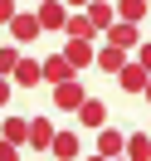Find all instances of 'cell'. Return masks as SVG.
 Listing matches in <instances>:
<instances>
[{"label":"cell","instance_id":"obj_26","mask_svg":"<svg viewBox=\"0 0 151 161\" xmlns=\"http://www.w3.org/2000/svg\"><path fill=\"white\" fill-rule=\"evenodd\" d=\"M88 161H107V156H98V151H93V156H88Z\"/></svg>","mask_w":151,"mask_h":161},{"label":"cell","instance_id":"obj_22","mask_svg":"<svg viewBox=\"0 0 151 161\" xmlns=\"http://www.w3.org/2000/svg\"><path fill=\"white\" fill-rule=\"evenodd\" d=\"M137 64H141V69L151 73V39H146V44H141V49H137Z\"/></svg>","mask_w":151,"mask_h":161},{"label":"cell","instance_id":"obj_14","mask_svg":"<svg viewBox=\"0 0 151 161\" xmlns=\"http://www.w3.org/2000/svg\"><path fill=\"white\" fill-rule=\"evenodd\" d=\"M0 142H15V147L30 142V117H5L0 122Z\"/></svg>","mask_w":151,"mask_h":161},{"label":"cell","instance_id":"obj_18","mask_svg":"<svg viewBox=\"0 0 151 161\" xmlns=\"http://www.w3.org/2000/svg\"><path fill=\"white\" fill-rule=\"evenodd\" d=\"M122 156H127V161H151V137H146V132H132Z\"/></svg>","mask_w":151,"mask_h":161},{"label":"cell","instance_id":"obj_4","mask_svg":"<svg viewBox=\"0 0 151 161\" xmlns=\"http://www.w3.org/2000/svg\"><path fill=\"white\" fill-rule=\"evenodd\" d=\"M102 34H107V44H117V49H141V25H107V30H102Z\"/></svg>","mask_w":151,"mask_h":161},{"label":"cell","instance_id":"obj_25","mask_svg":"<svg viewBox=\"0 0 151 161\" xmlns=\"http://www.w3.org/2000/svg\"><path fill=\"white\" fill-rule=\"evenodd\" d=\"M141 98H146V103H151V83H146V93H141Z\"/></svg>","mask_w":151,"mask_h":161},{"label":"cell","instance_id":"obj_17","mask_svg":"<svg viewBox=\"0 0 151 161\" xmlns=\"http://www.w3.org/2000/svg\"><path fill=\"white\" fill-rule=\"evenodd\" d=\"M49 151H54V156H59V161H78V132H59Z\"/></svg>","mask_w":151,"mask_h":161},{"label":"cell","instance_id":"obj_20","mask_svg":"<svg viewBox=\"0 0 151 161\" xmlns=\"http://www.w3.org/2000/svg\"><path fill=\"white\" fill-rule=\"evenodd\" d=\"M15 15H20V10H15V0H0V25H10Z\"/></svg>","mask_w":151,"mask_h":161},{"label":"cell","instance_id":"obj_5","mask_svg":"<svg viewBox=\"0 0 151 161\" xmlns=\"http://www.w3.org/2000/svg\"><path fill=\"white\" fill-rule=\"evenodd\" d=\"M83 15H88L93 20V30H107V25H117V5H107V0H88V5H83Z\"/></svg>","mask_w":151,"mask_h":161},{"label":"cell","instance_id":"obj_2","mask_svg":"<svg viewBox=\"0 0 151 161\" xmlns=\"http://www.w3.org/2000/svg\"><path fill=\"white\" fill-rule=\"evenodd\" d=\"M34 15H39V30H44V34H63V20H68V5H63V0H44V5H39Z\"/></svg>","mask_w":151,"mask_h":161},{"label":"cell","instance_id":"obj_21","mask_svg":"<svg viewBox=\"0 0 151 161\" xmlns=\"http://www.w3.org/2000/svg\"><path fill=\"white\" fill-rule=\"evenodd\" d=\"M0 161H20V147L15 142H0Z\"/></svg>","mask_w":151,"mask_h":161},{"label":"cell","instance_id":"obj_8","mask_svg":"<svg viewBox=\"0 0 151 161\" xmlns=\"http://www.w3.org/2000/svg\"><path fill=\"white\" fill-rule=\"evenodd\" d=\"M93 34H98V30H93L88 15H83V10H68V20H63V39H83V44H88Z\"/></svg>","mask_w":151,"mask_h":161},{"label":"cell","instance_id":"obj_3","mask_svg":"<svg viewBox=\"0 0 151 161\" xmlns=\"http://www.w3.org/2000/svg\"><path fill=\"white\" fill-rule=\"evenodd\" d=\"M10 34H15V44H34V39H39V15H30V10H20V15H15V20H10Z\"/></svg>","mask_w":151,"mask_h":161},{"label":"cell","instance_id":"obj_9","mask_svg":"<svg viewBox=\"0 0 151 161\" xmlns=\"http://www.w3.org/2000/svg\"><path fill=\"white\" fill-rule=\"evenodd\" d=\"M117 83H122V93H146V83H151V73L141 69V64H122V73H117Z\"/></svg>","mask_w":151,"mask_h":161},{"label":"cell","instance_id":"obj_19","mask_svg":"<svg viewBox=\"0 0 151 161\" xmlns=\"http://www.w3.org/2000/svg\"><path fill=\"white\" fill-rule=\"evenodd\" d=\"M20 59H24V54H20V44H0V78H10Z\"/></svg>","mask_w":151,"mask_h":161},{"label":"cell","instance_id":"obj_11","mask_svg":"<svg viewBox=\"0 0 151 161\" xmlns=\"http://www.w3.org/2000/svg\"><path fill=\"white\" fill-rule=\"evenodd\" d=\"M54 137H59V132H54L49 117H30V147H34V151H49Z\"/></svg>","mask_w":151,"mask_h":161},{"label":"cell","instance_id":"obj_16","mask_svg":"<svg viewBox=\"0 0 151 161\" xmlns=\"http://www.w3.org/2000/svg\"><path fill=\"white\" fill-rule=\"evenodd\" d=\"M122 64H127V49H117V44H102L98 49V69L102 73H122Z\"/></svg>","mask_w":151,"mask_h":161},{"label":"cell","instance_id":"obj_7","mask_svg":"<svg viewBox=\"0 0 151 161\" xmlns=\"http://www.w3.org/2000/svg\"><path fill=\"white\" fill-rule=\"evenodd\" d=\"M78 127H93V132L107 127V103H102V98H88V103L78 108Z\"/></svg>","mask_w":151,"mask_h":161},{"label":"cell","instance_id":"obj_27","mask_svg":"<svg viewBox=\"0 0 151 161\" xmlns=\"http://www.w3.org/2000/svg\"><path fill=\"white\" fill-rule=\"evenodd\" d=\"M34 5H44V0H34Z\"/></svg>","mask_w":151,"mask_h":161},{"label":"cell","instance_id":"obj_6","mask_svg":"<svg viewBox=\"0 0 151 161\" xmlns=\"http://www.w3.org/2000/svg\"><path fill=\"white\" fill-rule=\"evenodd\" d=\"M63 59H68L73 73H78V69H88V64H98V49L83 44V39H68V44H63Z\"/></svg>","mask_w":151,"mask_h":161},{"label":"cell","instance_id":"obj_13","mask_svg":"<svg viewBox=\"0 0 151 161\" xmlns=\"http://www.w3.org/2000/svg\"><path fill=\"white\" fill-rule=\"evenodd\" d=\"M68 78H78V73H73V64L63 59V54L44 59V83H68Z\"/></svg>","mask_w":151,"mask_h":161},{"label":"cell","instance_id":"obj_10","mask_svg":"<svg viewBox=\"0 0 151 161\" xmlns=\"http://www.w3.org/2000/svg\"><path fill=\"white\" fill-rule=\"evenodd\" d=\"M10 83H20V88H39V83H44V64L20 59V64H15V73H10Z\"/></svg>","mask_w":151,"mask_h":161},{"label":"cell","instance_id":"obj_23","mask_svg":"<svg viewBox=\"0 0 151 161\" xmlns=\"http://www.w3.org/2000/svg\"><path fill=\"white\" fill-rule=\"evenodd\" d=\"M10 98H15V83H10V78H0V108H5Z\"/></svg>","mask_w":151,"mask_h":161},{"label":"cell","instance_id":"obj_29","mask_svg":"<svg viewBox=\"0 0 151 161\" xmlns=\"http://www.w3.org/2000/svg\"><path fill=\"white\" fill-rule=\"evenodd\" d=\"M146 5H151V0H146Z\"/></svg>","mask_w":151,"mask_h":161},{"label":"cell","instance_id":"obj_1","mask_svg":"<svg viewBox=\"0 0 151 161\" xmlns=\"http://www.w3.org/2000/svg\"><path fill=\"white\" fill-rule=\"evenodd\" d=\"M83 103H88V88H83L78 78H68V83H54V108H59V112H78Z\"/></svg>","mask_w":151,"mask_h":161},{"label":"cell","instance_id":"obj_28","mask_svg":"<svg viewBox=\"0 0 151 161\" xmlns=\"http://www.w3.org/2000/svg\"><path fill=\"white\" fill-rule=\"evenodd\" d=\"M117 161H127V156H117Z\"/></svg>","mask_w":151,"mask_h":161},{"label":"cell","instance_id":"obj_15","mask_svg":"<svg viewBox=\"0 0 151 161\" xmlns=\"http://www.w3.org/2000/svg\"><path fill=\"white\" fill-rule=\"evenodd\" d=\"M146 15H151L146 0H117V20H122V25H141Z\"/></svg>","mask_w":151,"mask_h":161},{"label":"cell","instance_id":"obj_24","mask_svg":"<svg viewBox=\"0 0 151 161\" xmlns=\"http://www.w3.org/2000/svg\"><path fill=\"white\" fill-rule=\"evenodd\" d=\"M63 5H68V10H83V5H88V0H63Z\"/></svg>","mask_w":151,"mask_h":161},{"label":"cell","instance_id":"obj_12","mask_svg":"<svg viewBox=\"0 0 151 161\" xmlns=\"http://www.w3.org/2000/svg\"><path fill=\"white\" fill-rule=\"evenodd\" d=\"M122 151H127V137H122L117 127H98V156H122Z\"/></svg>","mask_w":151,"mask_h":161}]
</instances>
